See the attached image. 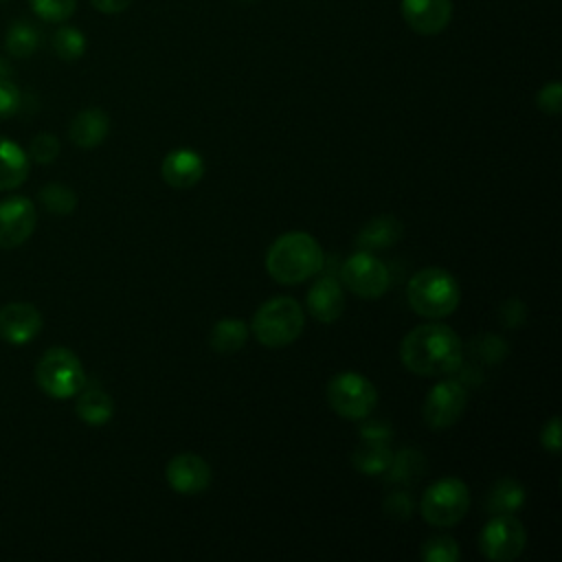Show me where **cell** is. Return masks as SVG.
Here are the masks:
<instances>
[{
    "label": "cell",
    "mask_w": 562,
    "mask_h": 562,
    "mask_svg": "<svg viewBox=\"0 0 562 562\" xmlns=\"http://www.w3.org/2000/svg\"><path fill=\"white\" fill-rule=\"evenodd\" d=\"M465 404H468L465 386L457 380H441L428 391L424 400V406H422L424 424L430 430H446L461 419Z\"/></svg>",
    "instance_id": "10"
},
{
    "label": "cell",
    "mask_w": 562,
    "mask_h": 562,
    "mask_svg": "<svg viewBox=\"0 0 562 562\" xmlns=\"http://www.w3.org/2000/svg\"><path fill=\"white\" fill-rule=\"evenodd\" d=\"M470 507V490L457 476H443L426 487L419 501L422 518L432 527L457 525Z\"/></svg>",
    "instance_id": "6"
},
{
    "label": "cell",
    "mask_w": 562,
    "mask_h": 562,
    "mask_svg": "<svg viewBox=\"0 0 562 562\" xmlns=\"http://www.w3.org/2000/svg\"><path fill=\"white\" fill-rule=\"evenodd\" d=\"M404 235V224L393 215H378L369 220L356 235V248L375 252L395 246Z\"/></svg>",
    "instance_id": "17"
},
{
    "label": "cell",
    "mask_w": 562,
    "mask_h": 562,
    "mask_svg": "<svg viewBox=\"0 0 562 562\" xmlns=\"http://www.w3.org/2000/svg\"><path fill=\"white\" fill-rule=\"evenodd\" d=\"M31 169L29 154L11 138L0 134V191L18 189Z\"/></svg>",
    "instance_id": "19"
},
{
    "label": "cell",
    "mask_w": 562,
    "mask_h": 562,
    "mask_svg": "<svg viewBox=\"0 0 562 562\" xmlns=\"http://www.w3.org/2000/svg\"><path fill=\"white\" fill-rule=\"evenodd\" d=\"M9 72L11 68L4 64V59H0V79H9Z\"/></svg>",
    "instance_id": "38"
},
{
    "label": "cell",
    "mask_w": 562,
    "mask_h": 562,
    "mask_svg": "<svg viewBox=\"0 0 562 562\" xmlns=\"http://www.w3.org/2000/svg\"><path fill=\"white\" fill-rule=\"evenodd\" d=\"M340 279L347 285V290H351V294L367 301L380 299L391 283L389 268L373 252H367V250L353 252L342 263Z\"/></svg>",
    "instance_id": "9"
},
{
    "label": "cell",
    "mask_w": 562,
    "mask_h": 562,
    "mask_svg": "<svg viewBox=\"0 0 562 562\" xmlns=\"http://www.w3.org/2000/svg\"><path fill=\"white\" fill-rule=\"evenodd\" d=\"M77 400V415L88 426H103L114 415V400L99 386H83Z\"/></svg>",
    "instance_id": "20"
},
{
    "label": "cell",
    "mask_w": 562,
    "mask_h": 562,
    "mask_svg": "<svg viewBox=\"0 0 562 562\" xmlns=\"http://www.w3.org/2000/svg\"><path fill=\"white\" fill-rule=\"evenodd\" d=\"M400 13L419 35L441 33L452 18V0H400Z\"/></svg>",
    "instance_id": "13"
},
{
    "label": "cell",
    "mask_w": 562,
    "mask_h": 562,
    "mask_svg": "<svg viewBox=\"0 0 562 562\" xmlns=\"http://www.w3.org/2000/svg\"><path fill=\"white\" fill-rule=\"evenodd\" d=\"M53 50L64 61H77L86 53V35L77 26L64 24L53 33Z\"/></svg>",
    "instance_id": "26"
},
{
    "label": "cell",
    "mask_w": 562,
    "mask_h": 562,
    "mask_svg": "<svg viewBox=\"0 0 562 562\" xmlns=\"http://www.w3.org/2000/svg\"><path fill=\"white\" fill-rule=\"evenodd\" d=\"M536 105L544 114H551V116L560 114V110H562V86H560V81L544 83L536 94Z\"/></svg>",
    "instance_id": "31"
},
{
    "label": "cell",
    "mask_w": 562,
    "mask_h": 562,
    "mask_svg": "<svg viewBox=\"0 0 562 562\" xmlns=\"http://www.w3.org/2000/svg\"><path fill=\"white\" fill-rule=\"evenodd\" d=\"M525 305L518 301V299H509L503 303L501 307V321L505 327H514V325H520L525 321Z\"/></svg>",
    "instance_id": "35"
},
{
    "label": "cell",
    "mask_w": 562,
    "mask_h": 562,
    "mask_svg": "<svg viewBox=\"0 0 562 562\" xmlns=\"http://www.w3.org/2000/svg\"><path fill=\"white\" fill-rule=\"evenodd\" d=\"M92 7L101 13H108V15H114V13H123L132 0H90Z\"/></svg>",
    "instance_id": "37"
},
{
    "label": "cell",
    "mask_w": 562,
    "mask_h": 562,
    "mask_svg": "<svg viewBox=\"0 0 562 562\" xmlns=\"http://www.w3.org/2000/svg\"><path fill=\"white\" fill-rule=\"evenodd\" d=\"M384 514L395 520H406L413 514V501L408 492H391L384 498Z\"/></svg>",
    "instance_id": "33"
},
{
    "label": "cell",
    "mask_w": 562,
    "mask_h": 562,
    "mask_svg": "<svg viewBox=\"0 0 562 562\" xmlns=\"http://www.w3.org/2000/svg\"><path fill=\"white\" fill-rule=\"evenodd\" d=\"M424 470H426L424 454L413 448H404L391 457V463L384 472L389 474L386 479L391 483H411V481H417L424 474Z\"/></svg>",
    "instance_id": "25"
},
{
    "label": "cell",
    "mask_w": 562,
    "mask_h": 562,
    "mask_svg": "<svg viewBox=\"0 0 562 562\" xmlns=\"http://www.w3.org/2000/svg\"><path fill=\"white\" fill-rule=\"evenodd\" d=\"M160 176L171 189H191L195 187L204 176V160L198 151L189 147L173 149L165 156L160 165Z\"/></svg>",
    "instance_id": "15"
},
{
    "label": "cell",
    "mask_w": 562,
    "mask_h": 562,
    "mask_svg": "<svg viewBox=\"0 0 562 562\" xmlns=\"http://www.w3.org/2000/svg\"><path fill=\"white\" fill-rule=\"evenodd\" d=\"M40 202L53 215H70L77 206V195L70 187L59 184V182H50V184H44L40 189Z\"/></svg>",
    "instance_id": "27"
},
{
    "label": "cell",
    "mask_w": 562,
    "mask_h": 562,
    "mask_svg": "<svg viewBox=\"0 0 562 562\" xmlns=\"http://www.w3.org/2000/svg\"><path fill=\"white\" fill-rule=\"evenodd\" d=\"M327 404L345 419H367L378 404V391L369 378L345 371L327 382Z\"/></svg>",
    "instance_id": "7"
},
{
    "label": "cell",
    "mask_w": 562,
    "mask_h": 562,
    "mask_svg": "<svg viewBox=\"0 0 562 562\" xmlns=\"http://www.w3.org/2000/svg\"><path fill=\"white\" fill-rule=\"evenodd\" d=\"M22 105V92L20 88L9 81V79H0V121L13 116Z\"/></svg>",
    "instance_id": "32"
},
{
    "label": "cell",
    "mask_w": 562,
    "mask_h": 562,
    "mask_svg": "<svg viewBox=\"0 0 562 562\" xmlns=\"http://www.w3.org/2000/svg\"><path fill=\"white\" fill-rule=\"evenodd\" d=\"M165 476L173 492L182 496H195L211 485L213 472H211V465L200 454L180 452L169 459Z\"/></svg>",
    "instance_id": "12"
},
{
    "label": "cell",
    "mask_w": 562,
    "mask_h": 562,
    "mask_svg": "<svg viewBox=\"0 0 562 562\" xmlns=\"http://www.w3.org/2000/svg\"><path fill=\"white\" fill-rule=\"evenodd\" d=\"M307 310L318 323H334L345 312V292L331 277L316 279L307 292Z\"/></svg>",
    "instance_id": "16"
},
{
    "label": "cell",
    "mask_w": 562,
    "mask_h": 562,
    "mask_svg": "<svg viewBox=\"0 0 562 562\" xmlns=\"http://www.w3.org/2000/svg\"><path fill=\"white\" fill-rule=\"evenodd\" d=\"M40 42H42V35L37 26L31 24L29 20H15L4 35L7 50L18 59L33 55L40 48Z\"/></svg>",
    "instance_id": "24"
},
{
    "label": "cell",
    "mask_w": 562,
    "mask_h": 562,
    "mask_svg": "<svg viewBox=\"0 0 562 562\" xmlns=\"http://www.w3.org/2000/svg\"><path fill=\"white\" fill-rule=\"evenodd\" d=\"M419 555L426 562H457L461 558V549H459L454 538H450V536H435V538L424 542Z\"/></svg>",
    "instance_id": "28"
},
{
    "label": "cell",
    "mask_w": 562,
    "mask_h": 562,
    "mask_svg": "<svg viewBox=\"0 0 562 562\" xmlns=\"http://www.w3.org/2000/svg\"><path fill=\"white\" fill-rule=\"evenodd\" d=\"M35 380L46 395L66 400L86 386V371L70 349L53 347L37 360Z\"/></svg>",
    "instance_id": "5"
},
{
    "label": "cell",
    "mask_w": 562,
    "mask_h": 562,
    "mask_svg": "<svg viewBox=\"0 0 562 562\" xmlns=\"http://www.w3.org/2000/svg\"><path fill=\"white\" fill-rule=\"evenodd\" d=\"M393 435L391 426L384 424L382 419H369L360 424V437L362 439H380V441H389Z\"/></svg>",
    "instance_id": "36"
},
{
    "label": "cell",
    "mask_w": 562,
    "mask_h": 562,
    "mask_svg": "<svg viewBox=\"0 0 562 562\" xmlns=\"http://www.w3.org/2000/svg\"><path fill=\"white\" fill-rule=\"evenodd\" d=\"M540 443L544 450L551 454H558L562 448V437H560V417L553 415L540 430Z\"/></svg>",
    "instance_id": "34"
},
{
    "label": "cell",
    "mask_w": 562,
    "mask_h": 562,
    "mask_svg": "<svg viewBox=\"0 0 562 562\" xmlns=\"http://www.w3.org/2000/svg\"><path fill=\"white\" fill-rule=\"evenodd\" d=\"M305 325L303 307L292 296H272L252 316L250 329L255 338L270 349H281L294 342Z\"/></svg>",
    "instance_id": "4"
},
{
    "label": "cell",
    "mask_w": 562,
    "mask_h": 562,
    "mask_svg": "<svg viewBox=\"0 0 562 562\" xmlns=\"http://www.w3.org/2000/svg\"><path fill=\"white\" fill-rule=\"evenodd\" d=\"M527 544V531L514 514H494L479 533V549L492 562L516 560Z\"/></svg>",
    "instance_id": "8"
},
{
    "label": "cell",
    "mask_w": 562,
    "mask_h": 562,
    "mask_svg": "<svg viewBox=\"0 0 562 562\" xmlns=\"http://www.w3.org/2000/svg\"><path fill=\"white\" fill-rule=\"evenodd\" d=\"M37 224L35 204L24 195H11L0 202V248L24 244Z\"/></svg>",
    "instance_id": "11"
},
{
    "label": "cell",
    "mask_w": 562,
    "mask_h": 562,
    "mask_svg": "<svg viewBox=\"0 0 562 562\" xmlns=\"http://www.w3.org/2000/svg\"><path fill=\"white\" fill-rule=\"evenodd\" d=\"M406 301L415 314L439 321L459 307L461 288L448 270L430 266L422 268L408 279Z\"/></svg>",
    "instance_id": "3"
},
{
    "label": "cell",
    "mask_w": 562,
    "mask_h": 562,
    "mask_svg": "<svg viewBox=\"0 0 562 562\" xmlns=\"http://www.w3.org/2000/svg\"><path fill=\"white\" fill-rule=\"evenodd\" d=\"M110 132V116L101 108H86L79 114H75L68 136L77 147L92 149L105 140Z\"/></svg>",
    "instance_id": "18"
},
{
    "label": "cell",
    "mask_w": 562,
    "mask_h": 562,
    "mask_svg": "<svg viewBox=\"0 0 562 562\" xmlns=\"http://www.w3.org/2000/svg\"><path fill=\"white\" fill-rule=\"evenodd\" d=\"M325 255L316 237L303 231H290L277 237L266 252L268 274L283 285H296L312 279L323 268Z\"/></svg>",
    "instance_id": "2"
},
{
    "label": "cell",
    "mask_w": 562,
    "mask_h": 562,
    "mask_svg": "<svg viewBox=\"0 0 562 562\" xmlns=\"http://www.w3.org/2000/svg\"><path fill=\"white\" fill-rule=\"evenodd\" d=\"M29 4L44 22H64L77 9V0H29Z\"/></svg>",
    "instance_id": "29"
},
{
    "label": "cell",
    "mask_w": 562,
    "mask_h": 562,
    "mask_svg": "<svg viewBox=\"0 0 562 562\" xmlns=\"http://www.w3.org/2000/svg\"><path fill=\"white\" fill-rule=\"evenodd\" d=\"M391 448L389 441L380 439H362L351 454V463L362 474H384L391 463Z\"/></svg>",
    "instance_id": "22"
},
{
    "label": "cell",
    "mask_w": 562,
    "mask_h": 562,
    "mask_svg": "<svg viewBox=\"0 0 562 562\" xmlns=\"http://www.w3.org/2000/svg\"><path fill=\"white\" fill-rule=\"evenodd\" d=\"M527 492L522 487L520 481L512 479V476H503L498 479L487 496H485V512L487 514H516L522 505H525Z\"/></svg>",
    "instance_id": "21"
},
{
    "label": "cell",
    "mask_w": 562,
    "mask_h": 562,
    "mask_svg": "<svg viewBox=\"0 0 562 562\" xmlns=\"http://www.w3.org/2000/svg\"><path fill=\"white\" fill-rule=\"evenodd\" d=\"M400 360L422 378L448 375L463 364V342L452 327L439 321L422 323L402 338Z\"/></svg>",
    "instance_id": "1"
},
{
    "label": "cell",
    "mask_w": 562,
    "mask_h": 562,
    "mask_svg": "<svg viewBox=\"0 0 562 562\" xmlns=\"http://www.w3.org/2000/svg\"><path fill=\"white\" fill-rule=\"evenodd\" d=\"M59 149H61L59 138L55 134L42 132L29 145V158L40 162V165H48V162H53L59 156Z\"/></svg>",
    "instance_id": "30"
},
{
    "label": "cell",
    "mask_w": 562,
    "mask_h": 562,
    "mask_svg": "<svg viewBox=\"0 0 562 562\" xmlns=\"http://www.w3.org/2000/svg\"><path fill=\"white\" fill-rule=\"evenodd\" d=\"M42 312L33 303L13 301L0 307V338L11 345L33 340L42 329Z\"/></svg>",
    "instance_id": "14"
},
{
    "label": "cell",
    "mask_w": 562,
    "mask_h": 562,
    "mask_svg": "<svg viewBox=\"0 0 562 562\" xmlns=\"http://www.w3.org/2000/svg\"><path fill=\"white\" fill-rule=\"evenodd\" d=\"M0 2H4V0H0Z\"/></svg>",
    "instance_id": "40"
},
{
    "label": "cell",
    "mask_w": 562,
    "mask_h": 562,
    "mask_svg": "<svg viewBox=\"0 0 562 562\" xmlns=\"http://www.w3.org/2000/svg\"><path fill=\"white\" fill-rule=\"evenodd\" d=\"M248 340V325L239 318H222L209 334V345L217 353H235Z\"/></svg>",
    "instance_id": "23"
},
{
    "label": "cell",
    "mask_w": 562,
    "mask_h": 562,
    "mask_svg": "<svg viewBox=\"0 0 562 562\" xmlns=\"http://www.w3.org/2000/svg\"><path fill=\"white\" fill-rule=\"evenodd\" d=\"M241 2H252V0H241Z\"/></svg>",
    "instance_id": "39"
}]
</instances>
